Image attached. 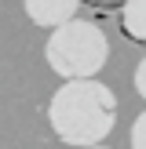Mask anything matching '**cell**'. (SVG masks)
<instances>
[{
	"mask_svg": "<svg viewBox=\"0 0 146 149\" xmlns=\"http://www.w3.org/2000/svg\"><path fill=\"white\" fill-rule=\"evenodd\" d=\"M117 120V95L102 80H66L48 102V124L66 146H102Z\"/></svg>",
	"mask_w": 146,
	"mask_h": 149,
	"instance_id": "1",
	"label": "cell"
},
{
	"mask_svg": "<svg viewBox=\"0 0 146 149\" xmlns=\"http://www.w3.org/2000/svg\"><path fill=\"white\" fill-rule=\"evenodd\" d=\"M44 58L48 65L66 80H88L106 65L110 58V40L95 22L73 18L66 26L51 29L48 44H44Z\"/></svg>",
	"mask_w": 146,
	"mask_h": 149,
	"instance_id": "2",
	"label": "cell"
},
{
	"mask_svg": "<svg viewBox=\"0 0 146 149\" xmlns=\"http://www.w3.org/2000/svg\"><path fill=\"white\" fill-rule=\"evenodd\" d=\"M22 4H26V15L36 22V26L58 29V26H66V22L77 18L80 0H22Z\"/></svg>",
	"mask_w": 146,
	"mask_h": 149,
	"instance_id": "3",
	"label": "cell"
},
{
	"mask_svg": "<svg viewBox=\"0 0 146 149\" xmlns=\"http://www.w3.org/2000/svg\"><path fill=\"white\" fill-rule=\"evenodd\" d=\"M121 26L131 40L146 44V0H124L121 7Z\"/></svg>",
	"mask_w": 146,
	"mask_h": 149,
	"instance_id": "4",
	"label": "cell"
},
{
	"mask_svg": "<svg viewBox=\"0 0 146 149\" xmlns=\"http://www.w3.org/2000/svg\"><path fill=\"white\" fill-rule=\"evenodd\" d=\"M131 149H146V113H139L131 124Z\"/></svg>",
	"mask_w": 146,
	"mask_h": 149,
	"instance_id": "5",
	"label": "cell"
},
{
	"mask_svg": "<svg viewBox=\"0 0 146 149\" xmlns=\"http://www.w3.org/2000/svg\"><path fill=\"white\" fill-rule=\"evenodd\" d=\"M135 91H139V95L146 98V58H142V62L135 65Z\"/></svg>",
	"mask_w": 146,
	"mask_h": 149,
	"instance_id": "6",
	"label": "cell"
},
{
	"mask_svg": "<svg viewBox=\"0 0 146 149\" xmlns=\"http://www.w3.org/2000/svg\"><path fill=\"white\" fill-rule=\"evenodd\" d=\"M91 4H124V0H91Z\"/></svg>",
	"mask_w": 146,
	"mask_h": 149,
	"instance_id": "7",
	"label": "cell"
},
{
	"mask_svg": "<svg viewBox=\"0 0 146 149\" xmlns=\"http://www.w3.org/2000/svg\"><path fill=\"white\" fill-rule=\"evenodd\" d=\"M88 149H106V146H88Z\"/></svg>",
	"mask_w": 146,
	"mask_h": 149,
	"instance_id": "8",
	"label": "cell"
}]
</instances>
